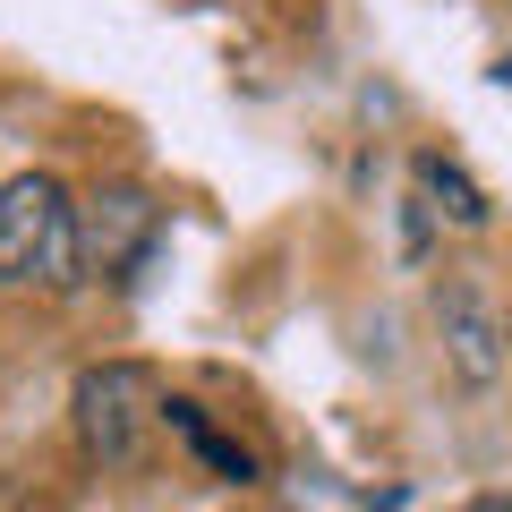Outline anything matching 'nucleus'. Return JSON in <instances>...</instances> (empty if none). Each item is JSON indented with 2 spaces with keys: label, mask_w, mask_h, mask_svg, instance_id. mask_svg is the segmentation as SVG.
<instances>
[{
  "label": "nucleus",
  "mask_w": 512,
  "mask_h": 512,
  "mask_svg": "<svg viewBox=\"0 0 512 512\" xmlns=\"http://www.w3.org/2000/svg\"><path fill=\"white\" fill-rule=\"evenodd\" d=\"M0 282L9 291H77V197L52 171L0 180Z\"/></svg>",
  "instance_id": "obj_1"
},
{
  "label": "nucleus",
  "mask_w": 512,
  "mask_h": 512,
  "mask_svg": "<svg viewBox=\"0 0 512 512\" xmlns=\"http://www.w3.org/2000/svg\"><path fill=\"white\" fill-rule=\"evenodd\" d=\"M163 376L137 359H103L77 376L69 410H77V444H86V461H103V470H128V461H146L154 427H163Z\"/></svg>",
  "instance_id": "obj_2"
},
{
  "label": "nucleus",
  "mask_w": 512,
  "mask_h": 512,
  "mask_svg": "<svg viewBox=\"0 0 512 512\" xmlns=\"http://www.w3.org/2000/svg\"><path fill=\"white\" fill-rule=\"evenodd\" d=\"M154 231H163V205L146 188H94L77 205V274L86 282H128L137 256L154 248Z\"/></svg>",
  "instance_id": "obj_3"
},
{
  "label": "nucleus",
  "mask_w": 512,
  "mask_h": 512,
  "mask_svg": "<svg viewBox=\"0 0 512 512\" xmlns=\"http://www.w3.org/2000/svg\"><path fill=\"white\" fill-rule=\"evenodd\" d=\"M436 325H444V359H453L461 384H495L504 376V316H495V299L478 291L470 274L436 291Z\"/></svg>",
  "instance_id": "obj_4"
},
{
  "label": "nucleus",
  "mask_w": 512,
  "mask_h": 512,
  "mask_svg": "<svg viewBox=\"0 0 512 512\" xmlns=\"http://www.w3.org/2000/svg\"><path fill=\"white\" fill-rule=\"evenodd\" d=\"M410 188H419V214L453 222V231H478V222H487V188H478L453 154H436V146L410 163Z\"/></svg>",
  "instance_id": "obj_5"
},
{
  "label": "nucleus",
  "mask_w": 512,
  "mask_h": 512,
  "mask_svg": "<svg viewBox=\"0 0 512 512\" xmlns=\"http://www.w3.org/2000/svg\"><path fill=\"white\" fill-rule=\"evenodd\" d=\"M163 427H171V436H180V444H188V453H197L214 478H231V487H239V478H256V453H248L239 436H222V427L205 419L197 402H163Z\"/></svg>",
  "instance_id": "obj_6"
},
{
  "label": "nucleus",
  "mask_w": 512,
  "mask_h": 512,
  "mask_svg": "<svg viewBox=\"0 0 512 512\" xmlns=\"http://www.w3.org/2000/svg\"><path fill=\"white\" fill-rule=\"evenodd\" d=\"M470 512H512V504H504V495H487V504H470Z\"/></svg>",
  "instance_id": "obj_7"
},
{
  "label": "nucleus",
  "mask_w": 512,
  "mask_h": 512,
  "mask_svg": "<svg viewBox=\"0 0 512 512\" xmlns=\"http://www.w3.org/2000/svg\"><path fill=\"white\" fill-rule=\"evenodd\" d=\"M495 77H504V86H512V52H504V69H495Z\"/></svg>",
  "instance_id": "obj_8"
}]
</instances>
